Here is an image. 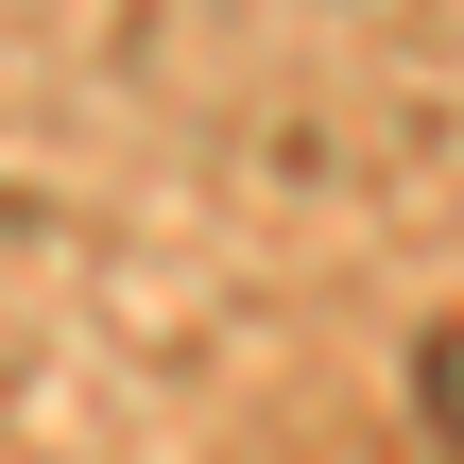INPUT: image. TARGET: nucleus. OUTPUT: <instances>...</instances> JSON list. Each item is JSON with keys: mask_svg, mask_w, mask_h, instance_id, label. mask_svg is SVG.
Returning a JSON list of instances; mask_svg holds the SVG:
<instances>
[{"mask_svg": "<svg viewBox=\"0 0 464 464\" xmlns=\"http://www.w3.org/2000/svg\"><path fill=\"white\" fill-rule=\"evenodd\" d=\"M413 448L464 464V310H430V327H413Z\"/></svg>", "mask_w": 464, "mask_h": 464, "instance_id": "f257e3e1", "label": "nucleus"}]
</instances>
